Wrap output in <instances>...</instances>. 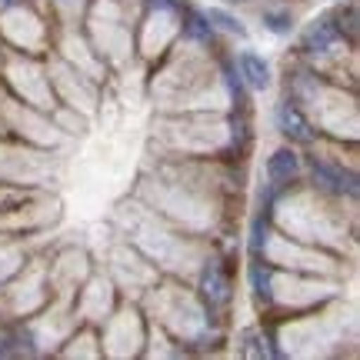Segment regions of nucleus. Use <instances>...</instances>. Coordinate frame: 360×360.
<instances>
[{
	"mask_svg": "<svg viewBox=\"0 0 360 360\" xmlns=\"http://www.w3.org/2000/svg\"><path fill=\"white\" fill-rule=\"evenodd\" d=\"M277 127H281L283 137H290V141H297V143H310V141H314V130H310V124L304 120V114H300L290 101L277 107Z\"/></svg>",
	"mask_w": 360,
	"mask_h": 360,
	"instance_id": "obj_1",
	"label": "nucleus"
},
{
	"mask_svg": "<svg viewBox=\"0 0 360 360\" xmlns=\"http://www.w3.org/2000/svg\"><path fill=\"white\" fill-rule=\"evenodd\" d=\"M240 70H244V80L250 90H264L270 84V70L257 53H244L240 57Z\"/></svg>",
	"mask_w": 360,
	"mask_h": 360,
	"instance_id": "obj_2",
	"label": "nucleus"
},
{
	"mask_svg": "<svg viewBox=\"0 0 360 360\" xmlns=\"http://www.w3.org/2000/svg\"><path fill=\"white\" fill-rule=\"evenodd\" d=\"M267 170H270V177L277 180V184L297 177V154H294V150H277V154L270 157Z\"/></svg>",
	"mask_w": 360,
	"mask_h": 360,
	"instance_id": "obj_3",
	"label": "nucleus"
},
{
	"mask_svg": "<svg viewBox=\"0 0 360 360\" xmlns=\"http://www.w3.org/2000/svg\"><path fill=\"white\" fill-rule=\"evenodd\" d=\"M207 297H210V300H227V281L220 277L217 270L207 274Z\"/></svg>",
	"mask_w": 360,
	"mask_h": 360,
	"instance_id": "obj_4",
	"label": "nucleus"
},
{
	"mask_svg": "<svg viewBox=\"0 0 360 360\" xmlns=\"http://www.w3.org/2000/svg\"><path fill=\"white\" fill-rule=\"evenodd\" d=\"M210 20H217L224 30H231V34H240V24L233 20V17H227V13H220V11H210Z\"/></svg>",
	"mask_w": 360,
	"mask_h": 360,
	"instance_id": "obj_5",
	"label": "nucleus"
},
{
	"mask_svg": "<svg viewBox=\"0 0 360 360\" xmlns=\"http://www.w3.org/2000/svg\"><path fill=\"white\" fill-rule=\"evenodd\" d=\"M330 37H334V27H321V34H317V30L310 34V47H327Z\"/></svg>",
	"mask_w": 360,
	"mask_h": 360,
	"instance_id": "obj_6",
	"label": "nucleus"
},
{
	"mask_svg": "<svg viewBox=\"0 0 360 360\" xmlns=\"http://www.w3.org/2000/svg\"><path fill=\"white\" fill-rule=\"evenodd\" d=\"M267 20H274V24H270L274 30H287V17H274V13H270Z\"/></svg>",
	"mask_w": 360,
	"mask_h": 360,
	"instance_id": "obj_7",
	"label": "nucleus"
}]
</instances>
